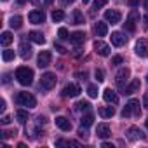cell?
Here are the masks:
<instances>
[{"label":"cell","instance_id":"1","mask_svg":"<svg viewBox=\"0 0 148 148\" xmlns=\"http://www.w3.org/2000/svg\"><path fill=\"white\" fill-rule=\"evenodd\" d=\"M16 79L21 86H30L33 82V70L28 66H19L16 70Z\"/></svg>","mask_w":148,"mask_h":148},{"label":"cell","instance_id":"2","mask_svg":"<svg viewBox=\"0 0 148 148\" xmlns=\"http://www.w3.org/2000/svg\"><path fill=\"white\" fill-rule=\"evenodd\" d=\"M16 103H18V105H23V106H28V108H35V106H37L35 96L30 94V92H25V91H23V92H18Z\"/></svg>","mask_w":148,"mask_h":148},{"label":"cell","instance_id":"3","mask_svg":"<svg viewBox=\"0 0 148 148\" xmlns=\"http://www.w3.org/2000/svg\"><path fill=\"white\" fill-rule=\"evenodd\" d=\"M131 115H136V117L141 115V108H139V101H138V99H131V101L125 105V108L122 110V117H124V119H127V117H131Z\"/></svg>","mask_w":148,"mask_h":148},{"label":"cell","instance_id":"4","mask_svg":"<svg viewBox=\"0 0 148 148\" xmlns=\"http://www.w3.org/2000/svg\"><path fill=\"white\" fill-rule=\"evenodd\" d=\"M40 86H42L45 91L52 89V87L56 86V75H54V73H51V71L44 73V75H42V79H40Z\"/></svg>","mask_w":148,"mask_h":148},{"label":"cell","instance_id":"5","mask_svg":"<svg viewBox=\"0 0 148 148\" xmlns=\"http://www.w3.org/2000/svg\"><path fill=\"white\" fill-rule=\"evenodd\" d=\"M139 19V14L136 12V11H131V14L127 16V19H125V23H124V30H127V32H134L136 30V21Z\"/></svg>","mask_w":148,"mask_h":148},{"label":"cell","instance_id":"6","mask_svg":"<svg viewBox=\"0 0 148 148\" xmlns=\"http://www.w3.org/2000/svg\"><path fill=\"white\" fill-rule=\"evenodd\" d=\"M82 91H80V87L77 86V84H68V86H64V89L61 91V94L64 96V98H75V96H79Z\"/></svg>","mask_w":148,"mask_h":148},{"label":"cell","instance_id":"7","mask_svg":"<svg viewBox=\"0 0 148 148\" xmlns=\"http://www.w3.org/2000/svg\"><path fill=\"white\" fill-rule=\"evenodd\" d=\"M129 75H131V70H129V68H122V70L117 73V86H119L120 89H125V82H127Z\"/></svg>","mask_w":148,"mask_h":148},{"label":"cell","instance_id":"8","mask_svg":"<svg viewBox=\"0 0 148 148\" xmlns=\"http://www.w3.org/2000/svg\"><path fill=\"white\" fill-rule=\"evenodd\" d=\"M136 54H138L139 58H146V56H148V42H146L145 38H139V40L136 42Z\"/></svg>","mask_w":148,"mask_h":148},{"label":"cell","instance_id":"9","mask_svg":"<svg viewBox=\"0 0 148 148\" xmlns=\"http://www.w3.org/2000/svg\"><path fill=\"white\" fill-rule=\"evenodd\" d=\"M28 19H30V23H33V25H42V23L45 21V14H44L42 11H32V12L28 14Z\"/></svg>","mask_w":148,"mask_h":148},{"label":"cell","instance_id":"10","mask_svg":"<svg viewBox=\"0 0 148 148\" xmlns=\"http://www.w3.org/2000/svg\"><path fill=\"white\" fill-rule=\"evenodd\" d=\"M37 64H38L40 68L49 66V64H51V52H49V51H42V52L38 54V58H37Z\"/></svg>","mask_w":148,"mask_h":148},{"label":"cell","instance_id":"11","mask_svg":"<svg viewBox=\"0 0 148 148\" xmlns=\"http://www.w3.org/2000/svg\"><path fill=\"white\" fill-rule=\"evenodd\" d=\"M94 51H96L99 56H110V45H106V44L101 42V40H96V42H94Z\"/></svg>","mask_w":148,"mask_h":148},{"label":"cell","instance_id":"12","mask_svg":"<svg viewBox=\"0 0 148 148\" xmlns=\"http://www.w3.org/2000/svg\"><path fill=\"white\" fill-rule=\"evenodd\" d=\"M120 12L119 11H115V9H112V11H106L105 12V19L108 21V23H112V25H117L119 21H120Z\"/></svg>","mask_w":148,"mask_h":148},{"label":"cell","instance_id":"13","mask_svg":"<svg viewBox=\"0 0 148 148\" xmlns=\"http://www.w3.org/2000/svg\"><path fill=\"white\" fill-rule=\"evenodd\" d=\"M127 42V37H124V33H120V32H113L112 33V44L115 45V47H120V45H124Z\"/></svg>","mask_w":148,"mask_h":148},{"label":"cell","instance_id":"14","mask_svg":"<svg viewBox=\"0 0 148 148\" xmlns=\"http://www.w3.org/2000/svg\"><path fill=\"white\" fill-rule=\"evenodd\" d=\"M127 138L132 139V141H138V139H145V134H143V131H139L138 127H129V129H127Z\"/></svg>","mask_w":148,"mask_h":148},{"label":"cell","instance_id":"15","mask_svg":"<svg viewBox=\"0 0 148 148\" xmlns=\"http://www.w3.org/2000/svg\"><path fill=\"white\" fill-rule=\"evenodd\" d=\"M103 98H105L106 103H112V105H117V103H119V96H117L115 91H112V89H105V91H103Z\"/></svg>","mask_w":148,"mask_h":148},{"label":"cell","instance_id":"16","mask_svg":"<svg viewBox=\"0 0 148 148\" xmlns=\"http://www.w3.org/2000/svg\"><path fill=\"white\" fill-rule=\"evenodd\" d=\"M84 40H86V33H84V32H73V33L70 35V42H71L73 45H80Z\"/></svg>","mask_w":148,"mask_h":148},{"label":"cell","instance_id":"17","mask_svg":"<svg viewBox=\"0 0 148 148\" xmlns=\"http://www.w3.org/2000/svg\"><path fill=\"white\" fill-rule=\"evenodd\" d=\"M28 38H30L32 42L38 44V45H44V44H45V37H44V35H42L40 32H35V30L28 33Z\"/></svg>","mask_w":148,"mask_h":148},{"label":"cell","instance_id":"18","mask_svg":"<svg viewBox=\"0 0 148 148\" xmlns=\"http://www.w3.org/2000/svg\"><path fill=\"white\" fill-rule=\"evenodd\" d=\"M139 89H141V82H139L138 79H134V80L124 89V94H134V92H138Z\"/></svg>","mask_w":148,"mask_h":148},{"label":"cell","instance_id":"19","mask_svg":"<svg viewBox=\"0 0 148 148\" xmlns=\"http://www.w3.org/2000/svg\"><path fill=\"white\" fill-rule=\"evenodd\" d=\"M56 125H58L61 131H70V129H71V122H70L66 117H56Z\"/></svg>","mask_w":148,"mask_h":148},{"label":"cell","instance_id":"20","mask_svg":"<svg viewBox=\"0 0 148 148\" xmlns=\"http://www.w3.org/2000/svg\"><path fill=\"white\" fill-rule=\"evenodd\" d=\"M19 56L23 59H28L32 56V45L26 44V42H21V45H19Z\"/></svg>","mask_w":148,"mask_h":148},{"label":"cell","instance_id":"21","mask_svg":"<svg viewBox=\"0 0 148 148\" xmlns=\"http://www.w3.org/2000/svg\"><path fill=\"white\" fill-rule=\"evenodd\" d=\"M94 32H96V35H98V37H105V35L108 33V25H106V23H103V21H98V23H96V26H94Z\"/></svg>","mask_w":148,"mask_h":148},{"label":"cell","instance_id":"22","mask_svg":"<svg viewBox=\"0 0 148 148\" xmlns=\"http://www.w3.org/2000/svg\"><path fill=\"white\" fill-rule=\"evenodd\" d=\"M96 134L99 136V138H108L110 136V125L108 124H98V129H96Z\"/></svg>","mask_w":148,"mask_h":148},{"label":"cell","instance_id":"23","mask_svg":"<svg viewBox=\"0 0 148 148\" xmlns=\"http://www.w3.org/2000/svg\"><path fill=\"white\" fill-rule=\"evenodd\" d=\"M99 115L103 119H112L115 115V108L113 106H103V108H99Z\"/></svg>","mask_w":148,"mask_h":148},{"label":"cell","instance_id":"24","mask_svg":"<svg viewBox=\"0 0 148 148\" xmlns=\"http://www.w3.org/2000/svg\"><path fill=\"white\" fill-rule=\"evenodd\" d=\"M9 25H11V28L19 30V28L23 26V18H21V16H12L11 21H9Z\"/></svg>","mask_w":148,"mask_h":148},{"label":"cell","instance_id":"25","mask_svg":"<svg viewBox=\"0 0 148 148\" xmlns=\"http://www.w3.org/2000/svg\"><path fill=\"white\" fill-rule=\"evenodd\" d=\"M0 42H2L4 47H7V45L12 42V33H11V32H4L2 35H0Z\"/></svg>","mask_w":148,"mask_h":148},{"label":"cell","instance_id":"26","mask_svg":"<svg viewBox=\"0 0 148 148\" xmlns=\"http://www.w3.org/2000/svg\"><path fill=\"white\" fill-rule=\"evenodd\" d=\"M73 25H84V14L79 9L73 11Z\"/></svg>","mask_w":148,"mask_h":148},{"label":"cell","instance_id":"27","mask_svg":"<svg viewBox=\"0 0 148 148\" xmlns=\"http://www.w3.org/2000/svg\"><path fill=\"white\" fill-rule=\"evenodd\" d=\"M92 122H94V115H92V113L84 115V117H82V120H80V124H82V125H86V127L92 125Z\"/></svg>","mask_w":148,"mask_h":148},{"label":"cell","instance_id":"28","mask_svg":"<svg viewBox=\"0 0 148 148\" xmlns=\"http://www.w3.org/2000/svg\"><path fill=\"white\" fill-rule=\"evenodd\" d=\"M16 119H18L21 124H25V122L28 120V112H25V110H18V112H16Z\"/></svg>","mask_w":148,"mask_h":148},{"label":"cell","instance_id":"29","mask_svg":"<svg viewBox=\"0 0 148 148\" xmlns=\"http://www.w3.org/2000/svg\"><path fill=\"white\" fill-rule=\"evenodd\" d=\"M63 19H64V12H63V11L58 9V11L52 12V21H54V23H59V21H63Z\"/></svg>","mask_w":148,"mask_h":148},{"label":"cell","instance_id":"30","mask_svg":"<svg viewBox=\"0 0 148 148\" xmlns=\"http://www.w3.org/2000/svg\"><path fill=\"white\" fill-rule=\"evenodd\" d=\"M89 108H91V103L89 101H79L75 105V110H79V112H84V110H89Z\"/></svg>","mask_w":148,"mask_h":148},{"label":"cell","instance_id":"31","mask_svg":"<svg viewBox=\"0 0 148 148\" xmlns=\"http://www.w3.org/2000/svg\"><path fill=\"white\" fill-rule=\"evenodd\" d=\"M2 59H4V61H12V59H14V51L5 49V51L2 52Z\"/></svg>","mask_w":148,"mask_h":148},{"label":"cell","instance_id":"32","mask_svg":"<svg viewBox=\"0 0 148 148\" xmlns=\"http://www.w3.org/2000/svg\"><path fill=\"white\" fill-rule=\"evenodd\" d=\"M58 37H59L61 40H70V33H68L66 28H59V30H58Z\"/></svg>","mask_w":148,"mask_h":148},{"label":"cell","instance_id":"33","mask_svg":"<svg viewBox=\"0 0 148 148\" xmlns=\"http://www.w3.org/2000/svg\"><path fill=\"white\" fill-rule=\"evenodd\" d=\"M56 145H58V146H79V143H77V141H64V139L56 141Z\"/></svg>","mask_w":148,"mask_h":148},{"label":"cell","instance_id":"34","mask_svg":"<svg viewBox=\"0 0 148 148\" xmlns=\"http://www.w3.org/2000/svg\"><path fill=\"white\" fill-rule=\"evenodd\" d=\"M98 87L96 86H89L87 87V94H89V98H98Z\"/></svg>","mask_w":148,"mask_h":148},{"label":"cell","instance_id":"35","mask_svg":"<svg viewBox=\"0 0 148 148\" xmlns=\"http://www.w3.org/2000/svg\"><path fill=\"white\" fill-rule=\"evenodd\" d=\"M79 136H80L82 139H86V141L89 139V132H87V127H86V125H82V127L79 129Z\"/></svg>","mask_w":148,"mask_h":148},{"label":"cell","instance_id":"36","mask_svg":"<svg viewBox=\"0 0 148 148\" xmlns=\"http://www.w3.org/2000/svg\"><path fill=\"white\" fill-rule=\"evenodd\" d=\"M94 77H96V80H98V82H103V80H105V71L98 68V70L94 71Z\"/></svg>","mask_w":148,"mask_h":148},{"label":"cell","instance_id":"37","mask_svg":"<svg viewBox=\"0 0 148 148\" xmlns=\"http://www.w3.org/2000/svg\"><path fill=\"white\" fill-rule=\"evenodd\" d=\"M108 4V0H94V9H101Z\"/></svg>","mask_w":148,"mask_h":148},{"label":"cell","instance_id":"38","mask_svg":"<svg viewBox=\"0 0 148 148\" xmlns=\"http://www.w3.org/2000/svg\"><path fill=\"white\" fill-rule=\"evenodd\" d=\"M18 134V131L14 129V131H2V138L5 139V138H11V136H16Z\"/></svg>","mask_w":148,"mask_h":148},{"label":"cell","instance_id":"39","mask_svg":"<svg viewBox=\"0 0 148 148\" xmlns=\"http://www.w3.org/2000/svg\"><path fill=\"white\" fill-rule=\"evenodd\" d=\"M112 64H122V58H120V56L112 58Z\"/></svg>","mask_w":148,"mask_h":148},{"label":"cell","instance_id":"40","mask_svg":"<svg viewBox=\"0 0 148 148\" xmlns=\"http://www.w3.org/2000/svg\"><path fill=\"white\" fill-rule=\"evenodd\" d=\"M54 47H56V51H59L61 54H64V52H66V49H64L63 45H59V44H54Z\"/></svg>","mask_w":148,"mask_h":148},{"label":"cell","instance_id":"41","mask_svg":"<svg viewBox=\"0 0 148 148\" xmlns=\"http://www.w3.org/2000/svg\"><path fill=\"white\" fill-rule=\"evenodd\" d=\"M127 4H129L131 7H136V5L139 4V0H127Z\"/></svg>","mask_w":148,"mask_h":148},{"label":"cell","instance_id":"42","mask_svg":"<svg viewBox=\"0 0 148 148\" xmlns=\"http://www.w3.org/2000/svg\"><path fill=\"white\" fill-rule=\"evenodd\" d=\"M2 124H4V125L11 124V117H7V115H5V117H2Z\"/></svg>","mask_w":148,"mask_h":148},{"label":"cell","instance_id":"43","mask_svg":"<svg viewBox=\"0 0 148 148\" xmlns=\"http://www.w3.org/2000/svg\"><path fill=\"white\" fill-rule=\"evenodd\" d=\"M143 106L148 110V94H145V96H143Z\"/></svg>","mask_w":148,"mask_h":148},{"label":"cell","instance_id":"44","mask_svg":"<svg viewBox=\"0 0 148 148\" xmlns=\"http://www.w3.org/2000/svg\"><path fill=\"white\" fill-rule=\"evenodd\" d=\"M75 77H79V79L86 80V77H87V73H86V71H84V73H75Z\"/></svg>","mask_w":148,"mask_h":148},{"label":"cell","instance_id":"45","mask_svg":"<svg viewBox=\"0 0 148 148\" xmlns=\"http://www.w3.org/2000/svg\"><path fill=\"white\" fill-rule=\"evenodd\" d=\"M0 112H2V113L5 112V101L4 99H0Z\"/></svg>","mask_w":148,"mask_h":148},{"label":"cell","instance_id":"46","mask_svg":"<svg viewBox=\"0 0 148 148\" xmlns=\"http://www.w3.org/2000/svg\"><path fill=\"white\" fill-rule=\"evenodd\" d=\"M103 148H113V145L112 143H103Z\"/></svg>","mask_w":148,"mask_h":148},{"label":"cell","instance_id":"47","mask_svg":"<svg viewBox=\"0 0 148 148\" xmlns=\"http://www.w3.org/2000/svg\"><path fill=\"white\" fill-rule=\"evenodd\" d=\"M68 4H73V0H63V5H68Z\"/></svg>","mask_w":148,"mask_h":148},{"label":"cell","instance_id":"48","mask_svg":"<svg viewBox=\"0 0 148 148\" xmlns=\"http://www.w3.org/2000/svg\"><path fill=\"white\" fill-rule=\"evenodd\" d=\"M145 25H146V26H148V14H146V16H145Z\"/></svg>","mask_w":148,"mask_h":148},{"label":"cell","instance_id":"49","mask_svg":"<svg viewBox=\"0 0 148 148\" xmlns=\"http://www.w3.org/2000/svg\"><path fill=\"white\" fill-rule=\"evenodd\" d=\"M145 9L148 11V0H145Z\"/></svg>","mask_w":148,"mask_h":148},{"label":"cell","instance_id":"50","mask_svg":"<svg viewBox=\"0 0 148 148\" xmlns=\"http://www.w3.org/2000/svg\"><path fill=\"white\" fill-rule=\"evenodd\" d=\"M25 2H26V0H18V4H21V5H23Z\"/></svg>","mask_w":148,"mask_h":148},{"label":"cell","instance_id":"51","mask_svg":"<svg viewBox=\"0 0 148 148\" xmlns=\"http://www.w3.org/2000/svg\"><path fill=\"white\" fill-rule=\"evenodd\" d=\"M54 2V0H45V4H52Z\"/></svg>","mask_w":148,"mask_h":148},{"label":"cell","instance_id":"52","mask_svg":"<svg viewBox=\"0 0 148 148\" xmlns=\"http://www.w3.org/2000/svg\"><path fill=\"white\" fill-rule=\"evenodd\" d=\"M82 2H84V4H89V0H82Z\"/></svg>","mask_w":148,"mask_h":148},{"label":"cell","instance_id":"53","mask_svg":"<svg viewBox=\"0 0 148 148\" xmlns=\"http://www.w3.org/2000/svg\"><path fill=\"white\" fill-rule=\"evenodd\" d=\"M145 125H146V127H148V119H146V122H145Z\"/></svg>","mask_w":148,"mask_h":148},{"label":"cell","instance_id":"54","mask_svg":"<svg viewBox=\"0 0 148 148\" xmlns=\"http://www.w3.org/2000/svg\"><path fill=\"white\" fill-rule=\"evenodd\" d=\"M146 82H148V75H146Z\"/></svg>","mask_w":148,"mask_h":148},{"label":"cell","instance_id":"55","mask_svg":"<svg viewBox=\"0 0 148 148\" xmlns=\"http://www.w3.org/2000/svg\"><path fill=\"white\" fill-rule=\"evenodd\" d=\"M4 2H5V0H4Z\"/></svg>","mask_w":148,"mask_h":148}]
</instances>
